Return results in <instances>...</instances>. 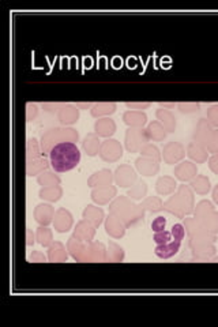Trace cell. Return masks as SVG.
<instances>
[{"label":"cell","instance_id":"8","mask_svg":"<svg viewBox=\"0 0 218 327\" xmlns=\"http://www.w3.org/2000/svg\"><path fill=\"white\" fill-rule=\"evenodd\" d=\"M115 182L117 186L123 187V188L129 186L133 187L134 183L137 182V173L129 165H121L115 172Z\"/></svg>","mask_w":218,"mask_h":327},{"label":"cell","instance_id":"37","mask_svg":"<svg viewBox=\"0 0 218 327\" xmlns=\"http://www.w3.org/2000/svg\"><path fill=\"white\" fill-rule=\"evenodd\" d=\"M37 240L41 246L48 247L52 243V233L48 228H38L37 230Z\"/></svg>","mask_w":218,"mask_h":327},{"label":"cell","instance_id":"7","mask_svg":"<svg viewBox=\"0 0 218 327\" xmlns=\"http://www.w3.org/2000/svg\"><path fill=\"white\" fill-rule=\"evenodd\" d=\"M184 156H186V149L180 142H169L164 146L162 157L168 165H173L176 162L182 161Z\"/></svg>","mask_w":218,"mask_h":327},{"label":"cell","instance_id":"12","mask_svg":"<svg viewBox=\"0 0 218 327\" xmlns=\"http://www.w3.org/2000/svg\"><path fill=\"white\" fill-rule=\"evenodd\" d=\"M105 230L106 233L109 236H112L113 238H120L125 233V225L120 218H117L116 215L113 214H109L105 222Z\"/></svg>","mask_w":218,"mask_h":327},{"label":"cell","instance_id":"3","mask_svg":"<svg viewBox=\"0 0 218 327\" xmlns=\"http://www.w3.org/2000/svg\"><path fill=\"white\" fill-rule=\"evenodd\" d=\"M149 141L146 128H128L125 133V149L129 153H137Z\"/></svg>","mask_w":218,"mask_h":327},{"label":"cell","instance_id":"35","mask_svg":"<svg viewBox=\"0 0 218 327\" xmlns=\"http://www.w3.org/2000/svg\"><path fill=\"white\" fill-rule=\"evenodd\" d=\"M141 154L143 157H150V158H154V160H157L160 161L161 160V153H160V150H158L157 146L151 145V143H146L145 146H142V149L139 150Z\"/></svg>","mask_w":218,"mask_h":327},{"label":"cell","instance_id":"21","mask_svg":"<svg viewBox=\"0 0 218 327\" xmlns=\"http://www.w3.org/2000/svg\"><path fill=\"white\" fill-rule=\"evenodd\" d=\"M176 182H175L173 178L170 176H162L157 180L156 183V190L160 195H170L172 192H175L176 190Z\"/></svg>","mask_w":218,"mask_h":327},{"label":"cell","instance_id":"34","mask_svg":"<svg viewBox=\"0 0 218 327\" xmlns=\"http://www.w3.org/2000/svg\"><path fill=\"white\" fill-rule=\"evenodd\" d=\"M124 259V251L120 246H117L115 243H111L108 252V260L112 262H121Z\"/></svg>","mask_w":218,"mask_h":327},{"label":"cell","instance_id":"52","mask_svg":"<svg viewBox=\"0 0 218 327\" xmlns=\"http://www.w3.org/2000/svg\"><path fill=\"white\" fill-rule=\"evenodd\" d=\"M211 262H218V256H215V258L211 259Z\"/></svg>","mask_w":218,"mask_h":327},{"label":"cell","instance_id":"48","mask_svg":"<svg viewBox=\"0 0 218 327\" xmlns=\"http://www.w3.org/2000/svg\"><path fill=\"white\" fill-rule=\"evenodd\" d=\"M213 201L218 205V184L214 187V190H213Z\"/></svg>","mask_w":218,"mask_h":327},{"label":"cell","instance_id":"27","mask_svg":"<svg viewBox=\"0 0 218 327\" xmlns=\"http://www.w3.org/2000/svg\"><path fill=\"white\" fill-rule=\"evenodd\" d=\"M49 260L51 262H64V260H67V254H66L63 244L55 243L49 248Z\"/></svg>","mask_w":218,"mask_h":327},{"label":"cell","instance_id":"46","mask_svg":"<svg viewBox=\"0 0 218 327\" xmlns=\"http://www.w3.org/2000/svg\"><path fill=\"white\" fill-rule=\"evenodd\" d=\"M209 168H210L215 175H218V154H214V156L209 160Z\"/></svg>","mask_w":218,"mask_h":327},{"label":"cell","instance_id":"43","mask_svg":"<svg viewBox=\"0 0 218 327\" xmlns=\"http://www.w3.org/2000/svg\"><path fill=\"white\" fill-rule=\"evenodd\" d=\"M165 228H166V218L162 217V215H158V217L154 218L153 222H151V229H153L154 233L162 232V230H165Z\"/></svg>","mask_w":218,"mask_h":327},{"label":"cell","instance_id":"18","mask_svg":"<svg viewBox=\"0 0 218 327\" xmlns=\"http://www.w3.org/2000/svg\"><path fill=\"white\" fill-rule=\"evenodd\" d=\"M156 116H157L158 121L165 127L168 133H173L175 129H176V119H175L173 113L170 112V111H168L165 108H160L157 109Z\"/></svg>","mask_w":218,"mask_h":327},{"label":"cell","instance_id":"45","mask_svg":"<svg viewBox=\"0 0 218 327\" xmlns=\"http://www.w3.org/2000/svg\"><path fill=\"white\" fill-rule=\"evenodd\" d=\"M125 105L128 109H146L149 108L151 104L150 102H127Z\"/></svg>","mask_w":218,"mask_h":327},{"label":"cell","instance_id":"23","mask_svg":"<svg viewBox=\"0 0 218 327\" xmlns=\"http://www.w3.org/2000/svg\"><path fill=\"white\" fill-rule=\"evenodd\" d=\"M190 186L192 187V190L199 195H206L211 188L210 180H209L206 176H203V175H197V176L191 180Z\"/></svg>","mask_w":218,"mask_h":327},{"label":"cell","instance_id":"26","mask_svg":"<svg viewBox=\"0 0 218 327\" xmlns=\"http://www.w3.org/2000/svg\"><path fill=\"white\" fill-rule=\"evenodd\" d=\"M83 218L88 220V221L93 222L94 226H100V224L102 222V218H104V211L101 209H98V207L89 205L83 211Z\"/></svg>","mask_w":218,"mask_h":327},{"label":"cell","instance_id":"49","mask_svg":"<svg viewBox=\"0 0 218 327\" xmlns=\"http://www.w3.org/2000/svg\"><path fill=\"white\" fill-rule=\"evenodd\" d=\"M33 243H34V240L32 238V230L28 229V246H32Z\"/></svg>","mask_w":218,"mask_h":327},{"label":"cell","instance_id":"10","mask_svg":"<svg viewBox=\"0 0 218 327\" xmlns=\"http://www.w3.org/2000/svg\"><path fill=\"white\" fill-rule=\"evenodd\" d=\"M213 125L210 124V121L206 120V119H201L197 124V128H195L194 133V142L197 143H201L206 147L207 142L210 139L211 134H213Z\"/></svg>","mask_w":218,"mask_h":327},{"label":"cell","instance_id":"9","mask_svg":"<svg viewBox=\"0 0 218 327\" xmlns=\"http://www.w3.org/2000/svg\"><path fill=\"white\" fill-rule=\"evenodd\" d=\"M135 166L138 172L143 176H154L160 170V161L150 157H139L135 160Z\"/></svg>","mask_w":218,"mask_h":327},{"label":"cell","instance_id":"19","mask_svg":"<svg viewBox=\"0 0 218 327\" xmlns=\"http://www.w3.org/2000/svg\"><path fill=\"white\" fill-rule=\"evenodd\" d=\"M113 197H116V188L111 186L101 187V188H98V190L92 192V199L96 203H100V205L109 202Z\"/></svg>","mask_w":218,"mask_h":327},{"label":"cell","instance_id":"39","mask_svg":"<svg viewBox=\"0 0 218 327\" xmlns=\"http://www.w3.org/2000/svg\"><path fill=\"white\" fill-rule=\"evenodd\" d=\"M153 242L157 244V246H161V244H166V243L172 242V233L168 232V230H162V232H157L154 233Z\"/></svg>","mask_w":218,"mask_h":327},{"label":"cell","instance_id":"24","mask_svg":"<svg viewBox=\"0 0 218 327\" xmlns=\"http://www.w3.org/2000/svg\"><path fill=\"white\" fill-rule=\"evenodd\" d=\"M34 217L36 221L41 225H48L49 222L52 221L53 217V209L51 205H38L34 211Z\"/></svg>","mask_w":218,"mask_h":327},{"label":"cell","instance_id":"41","mask_svg":"<svg viewBox=\"0 0 218 327\" xmlns=\"http://www.w3.org/2000/svg\"><path fill=\"white\" fill-rule=\"evenodd\" d=\"M178 108L182 113H195L201 109V105L198 102H180L178 104Z\"/></svg>","mask_w":218,"mask_h":327},{"label":"cell","instance_id":"47","mask_svg":"<svg viewBox=\"0 0 218 327\" xmlns=\"http://www.w3.org/2000/svg\"><path fill=\"white\" fill-rule=\"evenodd\" d=\"M30 260L33 262H45V256L42 254H38V252H33L32 256H30Z\"/></svg>","mask_w":218,"mask_h":327},{"label":"cell","instance_id":"5","mask_svg":"<svg viewBox=\"0 0 218 327\" xmlns=\"http://www.w3.org/2000/svg\"><path fill=\"white\" fill-rule=\"evenodd\" d=\"M100 156L104 161L115 162L123 156V147L116 139H108V141L102 142L101 147H100Z\"/></svg>","mask_w":218,"mask_h":327},{"label":"cell","instance_id":"25","mask_svg":"<svg viewBox=\"0 0 218 327\" xmlns=\"http://www.w3.org/2000/svg\"><path fill=\"white\" fill-rule=\"evenodd\" d=\"M78 117H79V112L73 106H66L59 111V120L63 124H73L78 121Z\"/></svg>","mask_w":218,"mask_h":327},{"label":"cell","instance_id":"40","mask_svg":"<svg viewBox=\"0 0 218 327\" xmlns=\"http://www.w3.org/2000/svg\"><path fill=\"white\" fill-rule=\"evenodd\" d=\"M170 233H172V237L175 240H178V242H182L183 238L186 237V226L183 225V224H175L172 226V230H170Z\"/></svg>","mask_w":218,"mask_h":327},{"label":"cell","instance_id":"36","mask_svg":"<svg viewBox=\"0 0 218 327\" xmlns=\"http://www.w3.org/2000/svg\"><path fill=\"white\" fill-rule=\"evenodd\" d=\"M116 112L115 104H98L92 109V116H100V115H112Z\"/></svg>","mask_w":218,"mask_h":327},{"label":"cell","instance_id":"22","mask_svg":"<svg viewBox=\"0 0 218 327\" xmlns=\"http://www.w3.org/2000/svg\"><path fill=\"white\" fill-rule=\"evenodd\" d=\"M94 129L100 137H111L116 131V124L112 119H101L94 124Z\"/></svg>","mask_w":218,"mask_h":327},{"label":"cell","instance_id":"29","mask_svg":"<svg viewBox=\"0 0 218 327\" xmlns=\"http://www.w3.org/2000/svg\"><path fill=\"white\" fill-rule=\"evenodd\" d=\"M214 211V206H213V203L210 201H201V202L197 205V209L194 210V214L197 220L199 221H202L203 218L207 217V215L210 214Z\"/></svg>","mask_w":218,"mask_h":327},{"label":"cell","instance_id":"44","mask_svg":"<svg viewBox=\"0 0 218 327\" xmlns=\"http://www.w3.org/2000/svg\"><path fill=\"white\" fill-rule=\"evenodd\" d=\"M207 119L213 127H218V105L210 106L207 109Z\"/></svg>","mask_w":218,"mask_h":327},{"label":"cell","instance_id":"50","mask_svg":"<svg viewBox=\"0 0 218 327\" xmlns=\"http://www.w3.org/2000/svg\"><path fill=\"white\" fill-rule=\"evenodd\" d=\"M161 106H164L165 109L168 108H175V102H161Z\"/></svg>","mask_w":218,"mask_h":327},{"label":"cell","instance_id":"14","mask_svg":"<svg viewBox=\"0 0 218 327\" xmlns=\"http://www.w3.org/2000/svg\"><path fill=\"white\" fill-rule=\"evenodd\" d=\"M123 120L127 125H129L131 128H143V125L147 121V116L146 113L138 112V111H128L123 115Z\"/></svg>","mask_w":218,"mask_h":327},{"label":"cell","instance_id":"17","mask_svg":"<svg viewBox=\"0 0 218 327\" xmlns=\"http://www.w3.org/2000/svg\"><path fill=\"white\" fill-rule=\"evenodd\" d=\"M73 225V217L70 214L69 211L64 210V209H60V210L56 213V218H55V229L60 233H64L67 230H70Z\"/></svg>","mask_w":218,"mask_h":327},{"label":"cell","instance_id":"11","mask_svg":"<svg viewBox=\"0 0 218 327\" xmlns=\"http://www.w3.org/2000/svg\"><path fill=\"white\" fill-rule=\"evenodd\" d=\"M198 175V168L190 161H184L175 168V176L182 182H191Z\"/></svg>","mask_w":218,"mask_h":327},{"label":"cell","instance_id":"6","mask_svg":"<svg viewBox=\"0 0 218 327\" xmlns=\"http://www.w3.org/2000/svg\"><path fill=\"white\" fill-rule=\"evenodd\" d=\"M190 248L192 250L194 258L192 260H210L214 256L215 247L214 243L210 242H190Z\"/></svg>","mask_w":218,"mask_h":327},{"label":"cell","instance_id":"33","mask_svg":"<svg viewBox=\"0 0 218 327\" xmlns=\"http://www.w3.org/2000/svg\"><path fill=\"white\" fill-rule=\"evenodd\" d=\"M61 197L60 188H55V187H45L44 190L40 191L41 199H48V201H59Z\"/></svg>","mask_w":218,"mask_h":327},{"label":"cell","instance_id":"2","mask_svg":"<svg viewBox=\"0 0 218 327\" xmlns=\"http://www.w3.org/2000/svg\"><path fill=\"white\" fill-rule=\"evenodd\" d=\"M194 194L188 186L179 187L178 194L170 197L164 203V210L169 211L170 214H175L179 218H184L186 215H190L194 213Z\"/></svg>","mask_w":218,"mask_h":327},{"label":"cell","instance_id":"20","mask_svg":"<svg viewBox=\"0 0 218 327\" xmlns=\"http://www.w3.org/2000/svg\"><path fill=\"white\" fill-rule=\"evenodd\" d=\"M112 172L109 169H102L98 173H94L93 178L89 179V186L90 187H108L112 183Z\"/></svg>","mask_w":218,"mask_h":327},{"label":"cell","instance_id":"16","mask_svg":"<svg viewBox=\"0 0 218 327\" xmlns=\"http://www.w3.org/2000/svg\"><path fill=\"white\" fill-rule=\"evenodd\" d=\"M166 131L165 127L160 123L158 120L156 121H151L149 125H147V128H146V134H147V138H149V141H156V142H161L165 139L166 137Z\"/></svg>","mask_w":218,"mask_h":327},{"label":"cell","instance_id":"31","mask_svg":"<svg viewBox=\"0 0 218 327\" xmlns=\"http://www.w3.org/2000/svg\"><path fill=\"white\" fill-rule=\"evenodd\" d=\"M202 225L203 228L207 230V232H210L213 234H217L218 233V213L217 211H213L210 214L205 217L202 220Z\"/></svg>","mask_w":218,"mask_h":327},{"label":"cell","instance_id":"38","mask_svg":"<svg viewBox=\"0 0 218 327\" xmlns=\"http://www.w3.org/2000/svg\"><path fill=\"white\" fill-rule=\"evenodd\" d=\"M37 182L40 183V184H42L44 187H55V183L59 184V183H60V179L57 178V176H55L53 173H51V172H47V173H42V176H40V178L37 179Z\"/></svg>","mask_w":218,"mask_h":327},{"label":"cell","instance_id":"1","mask_svg":"<svg viewBox=\"0 0 218 327\" xmlns=\"http://www.w3.org/2000/svg\"><path fill=\"white\" fill-rule=\"evenodd\" d=\"M49 161L55 172H69L79 164L81 151L74 142H60L49 150Z\"/></svg>","mask_w":218,"mask_h":327},{"label":"cell","instance_id":"28","mask_svg":"<svg viewBox=\"0 0 218 327\" xmlns=\"http://www.w3.org/2000/svg\"><path fill=\"white\" fill-rule=\"evenodd\" d=\"M146 192H147V184H146L143 180H138L137 184H134V186L128 190L127 197H129L131 199H137V201H139V199L145 198Z\"/></svg>","mask_w":218,"mask_h":327},{"label":"cell","instance_id":"32","mask_svg":"<svg viewBox=\"0 0 218 327\" xmlns=\"http://www.w3.org/2000/svg\"><path fill=\"white\" fill-rule=\"evenodd\" d=\"M98 146H100V141L94 137L93 134H89L83 141V149L89 156H96L98 151Z\"/></svg>","mask_w":218,"mask_h":327},{"label":"cell","instance_id":"13","mask_svg":"<svg viewBox=\"0 0 218 327\" xmlns=\"http://www.w3.org/2000/svg\"><path fill=\"white\" fill-rule=\"evenodd\" d=\"M182 247V242L173 240V242L166 243V244H161L154 248V254L157 255L160 259H170L173 258L175 255L178 254Z\"/></svg>","mask_w":218,"mask_h":327},{"label":"cell","instance_id":"51","mask_svg":"<svg viewBox=\"0 0 218 327\" xmlns=\"http://www.w3.org/2000/svg\"><path fill=\"white\" fill-rule=\"evenodd\" d=\"M78 106H81V108H89L90 104H78Z\"/></svg>","mask_w":218,"mask_h":327},{"label":"cell","instance_id":"15","mask_svg":"<svg viewBox=\"0 0 218 327\" xmlns=\"http://www.w3.org/2000/svg\"><path fill=\"white\" fill-rule=\"evenodd\" d=\"M187 154L191 160H194L198 164H203V162L207 161V149L201 143H197V142H191L188 145Z\"/></svg>","mask_w":218,"mask_h":327},{"label":"cell","instance_id":"30","mask_svg":"<svg viewBox=\"0 0 218 327\" xmlns=\"http://www.w3.org/2000/svg\"><path fill=\"white\" fill-rule=\"evenodd\" d=\"M142 207L145 210H149L150 213H158L164 210V203L158 197H149L142 202Z\"/></svg>","mask_w":218,"mask_h":327},{"label":"cell","instance_id":"4","mask_svg":"<svg viewBox=\"0 0 218 327\" xmlns=\"http://www.w3.org/2000/svg\"><path fill=\"white\" fill-rule=\"evenodd\" d=\"M69 137L71 141H78V133L75 131V129L73 128H66V129H61V128H52V129H49V131H47V133L42 135V139H41V143H42V150L44 151H47V150L49 149V143L51 142H53L55 139H59V138H61V139H64V142H69V141H66V138Z\"/></svg>","mask_w":218,"mask_h":327},{"label":"cell","instance_id":"42","mask_svg":"<svg viewBox=\"0 0 218 327\" xmlns=\"http://www.w3.org/2000/svg\"><path fill=\"white\" fill-rule=\"evenodd\" d=\"M206 149L207 151H210V153L218 154V129H214V131H213L210 139H209V142H207Z\"/></svg>","mask_w":218,"mask_h":327}]
</instances>
